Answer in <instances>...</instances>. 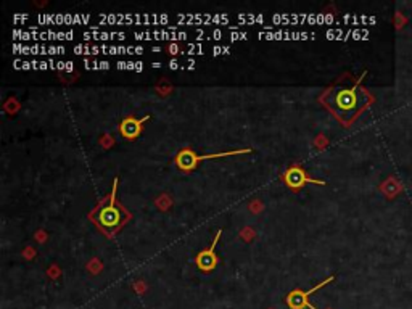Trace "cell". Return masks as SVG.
<instances>
[{
	"instance_id": "cell-10",
	"label": "cell",
	"mask_w": 412,
	"mask_h": 309,
	"mask_svg": "<svg viewBox=\"0 0 412 309\" xmlns=\"http://www.w3.org/2000/svg\"><path fill=\"white\" fill-rule=\"evenodd\" d=\"M150 119V116H144L142 119H137V118H124L121 121V124H119V132L121 135L124 139H137L140 132H142V129H144V122Z\"/></svg>"
},
{
	"instance_id": "cell-13",
	"label": "cell",
	"mask_w": 412,
	"mask_h": 309,
	"mask_svg": "<svg viewBox=\"0 0 412 309\" xmlns=\"http://www.w3.org/2000/svg\"><path fill=\"white\" fill-rule=\"evenodd\" d=\"M82 37L86 41H111V39H118V41H124L126 39V32H106V31H92V32H84Z\"/></svg>"
},
{
	"instance_id": "cell-9",
	"label": "cell",
	"mask_w": 412,
	"mask_h": 309,
	"mask_svg": "<svg viewBox=\"0 0 412 309\" xmlns=\"http://www.w3.org/2000/svg\"><path fill=\"white\" fill-rule=\"evenodd\" d=\"M187 32L184 31H145V32H134V37L137 41H184L187 39Z\"/></svg>"
},
{
	"instance_id": "cell-23",
	"label": "cell",
	"mask_w": 412,
	"mask_h": 309,
	"mask_svg": "<svg viewBox=\"0 0 412 309\" xmlns=\"http://www.w3.org/2000/svg\"><path fill=\"white\" fill-rule=\"evenodd\" d=\"M152 66H153V68H159V66H161V63H153Z\"/></svg>"
},
{
	"instance_id": "cell-14",
	"label": "cell",
	"mask_w": 412,
	"mask_h": 309,
	"mask_svg": "<svg viewBox=\"0 0 412 309\" xmlns=\"http://www.w3.org/2000/svg\"><path fill=\"white\" fill-rule=\"evenodd\" d=\"M76 34L73 31L66 32H55V31H44L39 32V41H71Z\"/></svg>"
},
{
	"instance_id": "cell-6",
	"label": "cell",
	"mask_w": 412,
	"mask_h": 309,
	"mask_svg": "<svg viewBox=\"0 0 412 309\" xmlns=\"http://www.w3.org/2000/svg\"><path fill=\"white\" fill-rule=\"evenodd\" d=\"M283 180L285 184L293 190L303 189L306 184H315V185H325V180L312 179L308 176V172L303 169L301 166H290L288 169L283 172Z\"/></svg>"
},
{
	"instance_id": "cell-18",
	"label": "cell",
	"mask_w": 412,
	"mask_h": 309,
	"mask_svg": "<svg viewBox=\"0 0 412 309\" xmlns=\"http://www.w3.org/2000/svg\"><path fill=\"white\" fill-rule=\"evenodd\" d=\"M203 45H190L189 47V52H187V53L189 55H193V53H197V55H202L203 53Z\"/></svg>"
},
{
	"instance_id": "cell-22",
	"label": "cell",
	"mask_w": 412,
	"mask_h": 309,
	"mask_svg": "<svg viewBox=\"0 0 412 309\" xmlns=\"http://www.w3.org/2000/svg\"><path fill=\"white\" fill-rule=\"evenodd\" d=\"M169 68H171V69H177V68H179V61H177V60H171V61H169Z\"/></svg>"
},
{
	"instance_id": "cell-3",
	"label": "cell",
	"mask_w": 412,
	"mask_h": 309,
	"mask_svg": "<svg viewBox=\"0 0 412 309\" xmlns=\"http://www.w3.org/2000/svg\"><path fill=\"white\" fill-rule=\"evenodd\" d=\"M248 153H251V148H242V150H232V152H222V153H209V154H197L190 148H184V150H180L176 154V164L179 169L190 171V169H195L200 161L234 156V154H248Z\"/></svg>"
},
{
	"instance_id": "cell-24",
	"label": "cell",
	"mask_w": 412,
	"mask_h": 309,
	"mask_svg": "<svg viewBox=\"0 0 412 309\" xmlns=\"http://www.w3.org/2000/svg\"><path fill=\"white\" fill-rule=\"evenodd\" d=\"M309 309H315V308H314V306H311V308H309Z\"/></svg>"
},
{
	"instance_id": "cell-21",
	"label": "cell",
	"mask_w": 412,
	"mask_h": 309,
	"mask_svg": "<svg viewBox=\"0 0 412 309\" xmlns=\"http://www.w3.org/2000/svg\"><path fill=\"white\" fill-rule=\"evenodd\" d=\"M167 52H169L171 55H177V53H180V47H179L177 44L172 42V44L167 45Z\"/></svg>"
},
{
	"instance_id": "cell-5",
	"label": "cell",
	"mask_w": 412,
	"mask_h": 309,
	"mask_svg": "<svg viewBox=\"0 0 412 309\" xmlns=\"http://www.w3.org/2000/svg\"><path fill=\"white\" fill-rule=\"evenodd\" d=\"M76 55H97V53H105V55H140L144 53L142 47H113V45H76L74 47Z\"/></svg>"
},
{
	"instance_id": "cell-16",
	"label": "cell",
	"mask_w": 412,
	"mask_h": 309,
	"mask_svg": "<svg viewBox=\"0 0 412 309\" xmlns=\"http://www.w3.org/2000/svg\"><path fill=\"white\" fill-rule=\"evenodd\" d=\"M237 18L238 19H243L245 23H259V24L266 23V16H264V15H258L256 16V15H242V13H240V15H238Z\"/></svg>"
},
{
	"instance_id": "cell-19",
	"label": "cell",
	"mask_w": 412,
	"mask_h": 309,
	"mask_svg": "<svg viewBox=\"0 0 412 309\" xmlns=\"http://www.w3.org/2000/svg\"><path fill=\"white\" fill-rule=\"evenodd\" d=\"M247 37H248L247 32H237V31H234V32L230 34L232 41H242V39H247Z\"/></svg>"
},
{
	"instance_id": "cell-2",
	"label": "cell",
	"mask_w": 412,
	"mask_h": 309,
	"mask_svg": "<svg viewBox=\"0 0 412 309\" xmlns=\"http://www.w3.org/2000/svg\"><path fill=\"white\" fill-rule=\"evenodd\" d=\"M118 185H119V177H114L113 189L109 192V195L106 198H103L100 205L90 212V219H92L103 232H106L108 235L114 234V232L131 217V214L122 208L118 202V198H116Z\"/></svg>"
},
{
	"instance_id": "cell-8",
	"label": "cell",
	"mask_w": 412,
	"mask_h": 309,
	"mask_svg": "<svg viewBox=\"0 0 412 309\" xmlns=\"http://www.w3.org/2000/svg\"><path fill=\"white\" fill-rule=\"evenodd\" d=\"M222 235V229H219L216 232V237L214 240H212L211 247L206 248L203 251H200L195 258V262L200 270H203V272H211L212 269L217 266V256H216V245L219 243V238Z\"/></svg>"
},
{
	"instance_id": "cell-15",
	"label": "cell",
	"mask_w": 412,
	"mask_h": 309,
	"mask_svg": "<svg viewBox=\"0 0 412 309\" xmlns=\"http://www.w3.org/2000/svg\"><path fill=\"white\" fill-rule=\"evenodd\" d=\"M118 69H132V71H142L144 69V63L140 61H118L116 63Z\"/></svg>"
},
{
	"instance_id": "cell-4",
	"label": "cell",
	"mask_w": 412,
	"mask_h": 309,
	"mask_svg": "<svg viewBox=\"0 0 412 309\" xmlns=\"http://www.w3.org/2000/svg\"><path fill=\"white\" fill-rule=\"evenodd\" d=\"M105 23H116V24H163L169 21L167 15H152V13H116V15H102L99 16Z\"/></svg>"
},
{
	"instance_id": "cell-17",
	"label": "cell",
	"mask_w": 412,
	"mask_h": 309,
	"mask_svg": "<svg viewBox=\"0 0 412 309\" xmlns=\"http://www.w3.org/2000/svg\"><path fill=\"white\" fill-rule=\"evenodd\" d=\"M84 64H86L87 69H108L109 63L108 61H89L84 60Z\"/></svg>"
},
{
	"instance_id": "cell-1",
	"label": "cell",
	"mask_w": 412,
	"mask_h": 309,
	"mask_svg": "<svg viewBox=\"0 0 412 309\" xmlns=\"http://www.w3.org/2000/svg\"><path fill=\"white\" fill-rule=\"evenodd\" d=\"M365 73L362 74V77ZM362 77L353 87H338L332 89L324 95V103L335 113V116L345 124H350L356 116L370 103V95L362 87H359Z\"/></svg>"
},
{
	"instance_id": "cell-12",
	"label": "cell",
	"mask_w": 412,
	"mask_h": 309,
	"mask_svg": "<svg viewBox=\"0 0 412 309\" xmlns=\"http://www.w3.org/2000/svg\"><path fill=\"white\" fill-rule=\"evenodd\" d=\"M259 37L261 39H272V41H279V39H298V41H303V39H309V37H314L312 32H290V31H261L259 32Z\"/></svg>"
},
{
	"instance_id": "cell-20",
	"label": "cell",
	"mask_w": 412,
	"mask_h": 309,
	"mask_svg": "<svg viewBox=\"0 0 412 309\" xmlns=\"http://www.w3.org/2000/svg\"><path fill=\"white\" fill-rule=\"evenodd\" d=\"M222 53H230V47H214L212 49V55H222Z\"/></svg>"
},
{
	"instance_id": "cell-11",
	"label": "cell",
	"mask_w": 412,
	"mask_h": 309,
	"mask_svg": "<svg viewBox=\"0 0 412 309\" xmlns=\"http://www.w3.org/2000/svg\"><path fill=\"white\" fill-rule=\"evenodd\" d=\"M13 50L15 53H26V55H58V53H64V47H45V45H19L15 44L13 45Z\"/></svg>"
},
{
	"instance_id": "cell-7",
	"label": "cell",
	"mask_w": 412,
	"mask_h": 309,
	"mask_svg": "<svg viewBox=\"0 0 412 309\" xmlns=\"http://www.w3.org/2000/svg\"><path fill=\"white\" fill-rule=\"evenodd\" d=\"M335 280V277L333 275H330V277H327L325 280H322L320 283H317V285L315 287H312L311 290H308V292H303V290H293V292H290L288 295H287V298H285V301H287V305L292 308V309H305V308H311L312 305L311 303H309V296H311L314 292H317L319 288H322V287H325L327 283H330V282H333Z\"/></svg>"
}]
</instances>
